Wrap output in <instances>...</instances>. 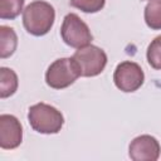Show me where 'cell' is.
<instances>
[{"label": "cell", "mask_w": 161, "mask_h": 161, "mask_svg": "<svg viewBox=\"0 0 161 161\" xmlns=\"http://www.w3.org/2000/svg\"><path fill=\"white\" fill-rule=\"evenodd\" d=\"M55 18L54 8L43 0L30 3L23 13V24L28 33L40 36L47 34L53 26Z\"/></svg>", "instance_id": "1"}, {"label": "cell", "mask_w": 161, "mask_h": 161, "mask_svg": "<svg viewBox=\"0 0 161 161\" xmlns=\"http://www.w3.org/2000/svg\"><path fill=\"white\" fill-rule=\"evenodd\" d=\"M28 119L30 126L40 133H57L60 131L64 122L62 113L47 103L31 106L29 108Z\"/></svg>", "instance_id": "2"}, {"label": "cell", "mask_w": 161, "mask_h": 161, "mask_svg": "<svg viewBox=\"0 0 161 161\" xmlns=\"http://www.w3.org/2000/svg\"><path fill=\"white\" fill-rule=\"evenodd\" d=\"M80 74L79 65L72 58H60L50 64L45 73V82L49 87L62 89L70 86Z\"/></svg>", "instance_id": "3"}, {"label": "cell", "mask_w": 161, "mask_h": 161, "mask_svg": "<svg viewBox=\"0 0 161 161\" xmlns=\"http://www.w3.org/2000/svg\"><path fill=\"white\" fill-rule=\"evenodd\" d=\"M60 34L64 43L73 48L87 47L93 39L87 24L73 13L65 15V18L63 19Z\"/></svg>", "instance_id": "4"}, {"label": "cell", "mask_w": 161, "mask_h": 161, "mask_svg": "<svg viewBox=\"0 0 161 161\" xmlns=\"http://www.w3.org/2000/svg\"><path fill=\"white\" fill-rule=\"evenodd\" d=\"M73 59L79 65L80 74L83 77H94L99 74L107 64L106 53L94 45L79 48L74 53Z\"/></svg>", "instance_id": "5"}, {"label": "cell", "mask_w": 161, "mask_h": 161, "mask_svg": "<svg viewBox=\"0 0 161 161\" xmlns=\"http://www.w3.org/2000/svg\"><path fill=\"white\" fill-rule=\"evenodd\" d=\"M143 72L137 63L122 62L117 65L113 80L118 89L123 92H135L143 83Z\"/></svg>", "instance_id": "6"}, {"label": "cell", "mask_w": 161, "mask_h": 161, "mask_svg": "<svg viewBox=\"0 0 161 161\" xmlns=\"http://www.w3.org/2000/svg\"><path fill=\"white\" fill-rule=\"evenodd\" d=\"M160 145L157 140L148 135L136 137L130 145V157L135 161H155L160 156Z\"/></svg>", "instance_id": "7"}, {"label": "cell", "mask_w": 161, "mask_h": 161, "mask_svg": "<svg viewBox=\"0 0 161 161\" xmlns=\"http://www.w3.org/2000/svg\"><path fill=\"white\" fill-rule=\"evenodd\" d=\"M23 131L19 121L11 114L0 116V146L3 148H15L21 143Z\"/></svg>", "instance_id": "8"}, {"label": "cell", "mask_w": 161, "mask_h": 161, "mask_svg": "<svg viewBox=\"0 0 161 161\" xmlns=\"http://www.w3.org/2000/svg\"><path fill=\"white\" fill-rule=\"evenodd\" d=\"M0 57H10L15 52L18 44V38L14 29L5 25L0 26Z\"/></svg>", "instance_id": "9"}, {"label": "cell", "mask_w": 161, "mask_h": 161, "mask_svg": "<svg viewBox=\"0 0 161 161\" xmlns=\"http://www.w3.org/2000/svg\"><path fill=\"white\" fill-rule=\"evenodd\" d=\"M18 88V77L13 69H0V97L6 98L15 93Z\"/></svg>", "instance_id": "10"}, {"label": "cell", "mask_w": 161, "mask_h": 161, "mask_svg": "<svg viewBox=\"0 0 161 161\" xmlns=\"http://www.w3.org/2000/svg\"><path fill=\"white\" fill-rule=\"evenodd\" d=\"M145 20L151 29H161V0H151L146 5Z\"/></svg>", "instance_id": "11"}, {"label": "cell", "mask_w": 161, "mask_h": 161, "mask_svg": "<svg viewBox=\"0 0 161 161\" xmlns=\"http://www.w3.org/2000/svg\"><path fill=\"white\" fill-rule=\"evenodd\" d=\"M24 5V0H0V18L14 19L16 18Z\"/></svg>", "instance_id": "12"}, {"label": "cell", "mask_w": 161, "mask_h": 161, "mask_svg": "<svg viewBox=\"0 0 161 161\" xmlns=\"http://www.w3.org/2000/svg\"><path fill=\"white\" fill-rule=\"evenodd\" d=\"M148 64L155 69H161V35L156 36L147 48Z\"/></svg>", "instance_id": "13"}, {"label": "cell", "mask_w": 161, "mask_h": 161, "mask_svg": "<svg viewBox=\"0 0 161 161\" xmlns=\"http://www.w3.org/2000/svg\"><path fill=\"white\" fill-rule=\"evenodd\" d=\"M106 0H69V4L84 13H97L104 6Z\"/></svg>", "instance_id": "14"}]
</instances>
